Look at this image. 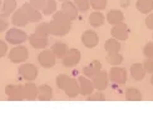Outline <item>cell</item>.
<instances>
[{
  "label": "cell",
  "mask_w": 153,
  "mask_h": 116,
  "mask_svg": "<svg viewBox=\"0 0 153 116\" xmlns=\"http://www.w3.org/2000/svg\"><path fill=\"white\" fill-rule=\"evenodd\" d=\"M28 35L27 33H24L22 29L19 28H13L10 30H8V33L5 35V40L6 43L13 44V45H22L23 43H25V40H28Z\"/></svg>",
  "instance_id": "obj_1"
},
{
  "label": "cell",
  "mask_w": 153,
  "mask_h": 116,
  "mask_svg": "<svg viewBox=\"0 0 153 116\" xmlns=\"http://www.w3.org/2000/svg\"><path fill=\"white\" fill-rule=\"evenodd\" d=\"M8 56H9V60L14 64L24 62L29 57V51L25 46H23V45H18V46L13 48L10 50Z\"/></svg>",
  "instance_id": "obj_2"
},
{
  "label": "cell",
  "mask_w": 153,
  "mask_h": 116,
  "mask_svg": "<svg viewBox=\"0 0 153 116\" xmlns=\"http://www.w3.org/2000/svg\"><path fill=\"white\" fill-rule=\"evenodd\" d=\"M18 71H19V75L27 81H34L38 76V68L29 62L22 64V65L19 66Z\"/></svg>",
  "instance_id": "obj_3"
},
{
  "label": "cell",
  "mask_w": 153,
  "mask_h": 116,
  "mask_svg": "<svg viewBox=\"0 0 153 116\" xmlns=\"http://www.w3.org/2000/svg\"><path fill=\"white\" fill-rule=\"evenodd\" d=\"M5 94L10 101H22L24 100V86L10 84L5 87Z\"/></svg>",
  "instance_id": "obj_4"
},
{
  "label": "cell",
  "mask_w": 153,
  "mask_h": 116,
  "mask_svg": "<svg viewBox=\"0 0 153 116\" xmlns=\"http://www.w3.org/2000/svg\"><path fill=\"white\" fill-rule=\"evenodd\" d=\"M55 57L56 56L54 55L52 49H50V50L44 49L42 53L38 55V61H39V64L43 68L50 69V68H53L55 65Z\"/></svg>",
  "instance_id": "obj_5"
},
{
  "label": "cell",
  "mask_w": 153,
  "mask_h": 116,
  "mask_svg": "<svg viewBox=\"0 0 153 116\" xmlns=\"http://www.w3.org/2000/svg\"><path fill=\"white\" fill-rule=\"evenodd\" d=\"M20 9L24 11V14L27 15L28 20H29L30 23H38V21L42 20L43 14L40 12V10L35 9L30 3H24Z\"/></svg>",
  "instance_id": "obj_6"
},
{
  "label": "cell",
  "mask_w": 153,
  "mask_h": 116,
  "mask_svg": "<svg viewBox=\"0 0 153 116\" xmlns=\"http://www.w3.org/2000/svg\"><path fill=\"white\" fill-rule=\"evenodd\" d=\"M80 57H82V55H80V51L78 49H69L67 51V54L64 55V57L62 59L63 65L67 66V68L75 66L76 64H79Z\"/></svg>",
  "instance_id": "obj_7"
},
{
  "label": "cell",
  "mask_w": 153,
  "mask_h": 116,
  "mask_svg": "<svg viewBox=\"0 0 153 116\" xmlns=\"http://www.w3.org/2000/svg\"><path fill=\"white\" fill-rule=\"evenodd\" d=\"M109 80L114 84L118 85H123L127 81V71L124 68H119V66H113L109 71Z\"/></svg>",
  "instance_id": "obj_8"
},
{
  "label": "cell",
  "mask_w": 153,
  "mask_h": 116,
  "mask_svg": "<svg viewBox=\"0 0 153 116\" xmlns=\"http://www.w3.org/2000/svg\"><path fill=\"white\" fill-rule=\"evenodd\" d=\"M82 43L85 48L88 49H93L98 45L99 43V36L95 33L94 30H85L82 34Z\"/></svg>",
  "instance_id": "obj_9"
},
{
  "label": "cell",
  "mask_w": 153,
  "mask_h": 116,
  "mask_svg": "<svg viewBox=\"0 0 153 116\" xmlns=\"http://www.w3.org/2000/svg\"><path fill=\"white\" fill-rule=\"evenodd\" d=\"M111 34L114 39H117L119 41H123V40H127V39H128L129 30H128V26H127L124 23H119V24L113 25Z\"/></svg>",
  "instance_id": "obj_10"
},
{
  "label": "cell",
  "mask_w": 153,
  "mask_h": 116,
  "mask_svg": "<svg viewBox=\"0 0 153 116\" xmlns=\"http://www.w3.org/2000/svg\"><path fill=\"white\" fill-rule=\"evenodd\" d=\"M108 73L104 71V70H100V71L94 75L92 77V81H93V85L94 89H97L98 91H102V90H105L108 86Z\"/></svg>",
  "instance_id": "obj_11"
},
{
  "label": "cell",
  "mask_w": 153,
  "mask_h": 116,
  "mask_svg": "<svg viewBox=\"0 0 153 116\" xmlns=\"http://www.w3.org/2000/svg\"><path fill=\"white\" fill-rule=\"evenodd\" d=\"M78 82H79V87H80V95L83 96H88L94 91V85L93 81L89 80V77L87 76H79L78 77Z\"/></svg>",
  "instance_id": "obj_12"
},
{
  "label": "cell",
  "mask_w": 153,
  "mask_h": 116,
  "mask_svg": "<svg viewBox=\"0 0 153 116\" xmlns=\"http://www.w3.org/2000/svg\"><path fill=\"white\" fill-rule=\"evenodd\" d=\"M62 11L67 14L69 16L71 20H75L76 18H78V8H76V5L74 4V1H71V0H65L64 3L62 4Z\"/></svg>",
  "instance_id": "obj_13"
},
{
  "label": "cell",
  "mask_w": 153,
  "mask_h": 116,
  "mask_svg": "<svg viewBox=\"0 0 153 116\" xmlns=\"http://www.w3.org/2000/svg\"><path fill=\"white\" fill-rule=\"evenodd\" d=\"M64 91L67 94L68 98H76L79 94H80V87H79V82L78 80H75V79H72L71 77V80L68 81V84L65 85L64 87Z\"/></svg>",
  "instance_id": "obj_14"
},
{
  "label": "cell",
  "mask_w": 153,
  "mask_h": 116,
  "mask_svg": "<svg viewBox=\"0 0 153 116\" xmlns=\"http://www.w3.org/2000/svg\"><path fill=\"white\" fill-rule=\"evenodd\" d=\"M28 40L30 43V45L33 46L34 49H45L48 46V37L45 36H39V35H36L35 33L34 34H31L29 37H28Z\"/></svg>",
  "instance_id": "obj_15"
},
{
  "label": "cell",
  "mask_w": 153,
  "mask_h": 116,
  "mask_svg": "<svg viewBox=\"0 0 153 116\" xmlns=\"http://www.w3.org/2000/svg\"><path fill=\"white\" fill-rule=\"evenodd\" d=\"M11 23L18 28H24L29 23V20L22 9H16L14 11V14L11 15Z\"/></svg>",
  "instance_id": "obj_16"
},
{
  "label": "cell",
  "mask_w": 153,
  "mask_h": 116,
  "mask_svg": "<svg viewBox=\"0 0 153 116\" xmlns=\"http://www.w3.org/2000/svg\"><path fill=\"white\" fill-rule=\"evenodd\" d=\"M24 99L29 101L38 99V86L34 82H27L24 85Z\"/></svg>",
  "instance_id": "obj_17"
},
{
  "label": "cell",
  "mask_w": 153,
  "mask_h": 116,
  "mask_svg": "<svg viewBox=\"0 0 153 116\" xmlns=\"http://www.w3.org/2000/svg\"><path fill=\"white\" fill-rule=\"evenodd\" d=\"M38 99L40 101H50L53 99V89L47 84H43L38 87Z\"/></svg>",
  "instance_id": "obj_18"
},
{
  "label": "cell",
  "mask_w": 153,
  "mask_h": 116,
  "mask_svg": "<svg viewBox=\"0 0 153 116\" xmlns=\"http://www.w3.org/2000/svg\"><path fill=\"white\" fill-rule=\"evenodd\" d=\"M100 70H102V64L98 60H94L89 64V65L83 68V74L87 77H93L94 75H97Z\"/></svg>",
  "instance_id": "obj_19"
},
{
  "label": "cell",
  "mask_w": 153,
  "mask_h": 116,
  "mask_svg": "<svg viewBox=\"0 0 153 116\" xmlns=\"http://www.w3.org/2000/svg\"><path fill=\"white\" fill-rule=\"evenodd\" d=\"M50 25V34L52 35H55V36H64L69 33V30L64 26V25H62L60 23H58L56 20H53L49 23Z\"/></svg>",
  "instance_id": "obj_20"
},
{
  "label": "cell",
  "mask_w": 153,
  "mask_h": 116,
  "mask_svg": "<svg viewBox=\"0 0 153 116\" xmlns=\"http://www.w3.org/2000/svg\"><path fill=\"white\" fill-rule=\"evenodd\" d=\"M131 75L137 81L143 80L146 76V70H144L143 64H133L131 66Z\"/></svg>",
  "instance_id": "obj_21"
},
{
  "label": "cell",
  "mask_w": 153,
  "mask_h": 116,
  "mask_svg": "<svg viewBox=\"0 0 153 116\" xmlns=\"http://www.w3.org/2000/svg\"><path fill=\"white\" fill-rule=\"evenodd\" d=\"M123 20H124V15H123V12L120 11V10L113 9V10H111L107 14V21L109 23V24H112V25L123 23Z\"/></svg>",
  "instance_id": "obj_22"
},
{
  "label": "cell",
  "mask_w": 153,
  "mask_h": 116,
  "mask_svg": "<svg viewBox=\"0 0 153 116\" xmlns=\"http://www.w3.org/2000/svg\"><path fill=\"white\" fill-rule=\"evenodd\" d=\"M53 20H56L58 23H60L62 25H64V26L71 31L72 29V20L69 19V16L67 14H64L62 10L60 11H55L53 14Z\"/></svg>",
  "instance_id": "obj_23"
},
{
  "label": "cell",
  "mask_w": 153,
  "mask_h": 116,
  "mask_svg": "<svg viewBox=\"0 0 153 116\" xmlns=\"http://www.w3.org/2000/svg\"><path fill=\"white\" fill-rule=\"evenodd\" d=\"M89 24L92 25L93 28H99L104 24V15L99 12V10H95L94 12H92L89 15Z\"/></svg>",
  "instance_id": "obj_24"
},
{
  "label": "cell",
  "mask_w": 153,
  "mask_h": 116,
  "mask_svg": "<svg viewBox=\"0 0 153 116\" xmlns=\"http://www.w3.org/2000/svg\"><path fill=\"white\" fill-rule=\"evenodd\" d=\"M68 50L69 49L67 46V44L63 43V41H56V43H54V45L52 46V51L54 53V55L56 57H59V59H63V57H64V55L67 54Z\"/></svg>",
  "instance_id": "obj_25"
},
{
  "label": "cell",
  "mask_w": 153,
  "mask_h": 116,
  "mask_svg": "<svg viewBox=\"0 0 153 116\" xmlns=\"http://www.w3.org/2000/svg\"><path fill=\"white\" fill-rule=\"evenodd\" d=\"M0 10H1V14L5 16L11 15L16 10V1L15 0H4Z\"/></svg>",
  "instance_id": "obj_26"
},
{
  "label": "cell",
  "mask_w": 153,
  "mask_h": 116,
  "mask_svg": "<svg viewBox=\"0 0 153 116\" xmlns=\"http://www.w3.org/2000/svg\"><path fill=\"white\" fill-rule=\"evenodd\" d=\"M136 8L138 9L139 12L149 14V12L153 10V0H137Z\"/></svg>",
  "instance_id": "obj_27"
},
{
  "label": "cell",
  "mask_w": 153,
  "mask_h": 116,
  "mask_svg": "<svg viewBox=\"0 0 153 116\" xmlns=\"http://www.w3.org/2000/svg\"><path fill=\"white\" fill-rule=\"evenodd\" d=\"M104 50L107 51V53H118V51L120 50V43L119 40H117V39H108V40L105 41L104 44Z\"/></svg>",
  "instance_id": "obj_28"
},
{
  "label": "cell",
  "mask_w": 153,
  "mask_h": 116,
  "mask_svg": "<svg viewBox=\"0 0 153 116\" xmlns=\"http://www.w3.org/2000/svg\"><path fill=\"white\" fill-rule=\"evenodd\" d=\"M126 100L128 101H141L142 100V93L138 89L129 87L126 90Z\"/></svg>",
  "instance_id": "obj_29"
},
{
  "label": "cell",
  "mask_w": 153,
  "mask_h": 116,
  "mask_svg": "<svg viewBox=\"0 0 153 116\" xmlns=\"http://www.w3.org/2000/svg\"><path fill=\"white\" fill-rule=\"evenodd\" d=\"M105 59L107 61L111 64V65L113 66H118L119 64H122L123 61V56L119 54V51L118 53H108L107 56H105Z\"/></svg>",
  "instance_id": "obj_30"
},
{
  "label": "cell",
  "mask_w": 153,
  "mask_h": 116,
  "mask_svg": "<svg viewBox=\"0 0 153 116\" xmlns=\"http://www.w3.org/2000/svg\"><path fill=\"white\" fill-rule=\"evenodd\" d=\"M35 34L39 36H45L48 37V35L50 34V25L49 23H40L36 25L35 28Z\"/></svg>",
  "instance_id": "obj_31"
},
{
  "label": "cell",
  "mask_w": 153,
  "mask_h": 116,
  "mask_svg": "<svg viewBox=\"0 0 153 116\" xmlns=\"http://www.w3.org/2000/svg\"><path fill=\"white\" fill-rule=\"evenodd\" d=\"M56 11V3L55 0H47L45 5H44V8L42 10V12L44 15H52Z\"/></svg>",
  "instance_id": "obj_32"
},
{
  "label": "cell",
  "mask_w": 153,
  "mask_h": 116,
  "mask_svg": "<svg viewBox=\"0 0 153 116\" xmlns=\"http://www.w3.org/2000/svg\"><path fill=\"white\" fill-rule=\"evenodd\" d=\"M69 80H71V77H69L68 75H65V74H59L58 76H56V80H55L56 86H58L60 90H64V87H65V85L68 84Z\"/></svg>",
  "instance_id": "obj_33"
},
{
  "label": "cell",
  "mask_w": 153,
  "mask_h": 116,
  "mask_svg": "<svg viewBox=\"0 0 153 116\" xmlns=\"http://www.w3.org/2000/svg\"><path fill=\"white\" fill-rule=\"evenodd\" d=\"M89 3H91V6L94 10H99V11L105 9L107 6V0H89Z\"/></svg>",
  "instance_id": "obj_34"
},
{
  "label": "cell",
  "mask_w": 153,
  "mask_h": 116,
  "mask_svg": "<svg viewBox=\"0 0 153 116\" xmlns=\"http://www.w3.org/2000/svg\"><path fill=\"white\" fill-rule=\"evenodd\" d=\"M74 4L76 5V8H78L79 11H87L89 9V6H91V3H89V0H74Z\"/></svg>",
  "instance_id": "obj_35"
},
{
  "label": "cell",
  "mask_w": 153,
  "mask_h": 116,
  "mask_svg": "<svg viewBox=\"0 0 153 116\" xmlns=\"http://www.w3.org/2000/svg\"><path fill=\"white\" fill-rule=\"evenodd\" d=\"M143 54L147 59H153V43H147L144 45Z\"/></svg>",
  "instance_id": "obj_36"
},
{
  "label": "cell",
  "mask_w": 153,
  "mask_h": 116,
  "mask_svg": "<svg viewBox=\"0 0 153 116\" xmlns=\"http://www.w3.org/2000/svg\"><path fill=\"white\" fill-rule=\"evenodd\" d=\"M87 99L89 101H104L105 96H104L103 93H92L91 95L87 96Z\"/></svg>",
  "instance_id": "obj_37"
},
{
  "label": "cell",
  "mask_w": 153,
  "mask_h": 116,
  "mask_svg": "<svg viewBox=\"0 0 153 116\" xmlns=\"http://www.w3.org/2000/svg\"><path fill=\"white\" fill-rule=\"evenodd\" d=\"M29 3L33 5L35 9H38V10H43L44 5H45V3H47V0H29Z\"/></svg>",
  "instance_id": "obj_38"
},
{
  "label": "cell",
  "mask_w": 153,
  "mask_h": 116,
  "mask_svg": "<svg viewBox=\"0 0 153 116\" xmlns=\"http://www.w3.org/2000/svg\"><path fill=\"white\" fill-rule=\"evenodd\" d=\"M8 26H9V21H8V19H6V16H5V15L0 14V33L8 29Z\"/></svg>",
  "instance_id": "obj_39"
},
{
  "label": "cell",
  "mask_w": 153,
  "mask_h": 116,
  "mask_svg": "<svg viewBox=\"0 0 153 116\" xmlns=\"http://www.w3.org/2000/svg\"><path fill=\"white\" fill-rule=\"evenodd\" d=\"M144 66V70L146 73H149V74H153V59H147L143 64Z\"/></svg>",
  "instance_id": "obj_40"
},
{
  "label": "cell",
  "mask_w": 153,
  "mask_h": 116,
  "mask_svg": "<svg viewBox=\"0 0 153 116\" xmlns=\"http://www.w3.org/2000/svg\"><path fill=\"white\" fill-rule=\"evenodd\" d=\"M8 53V43L0 40V57H4Z\"/></svg>",
  "instance_id": "obj_41"
},
{
  "label": "cell",
  "mask_w": 153,
  "mask_h": 116,
  "mask_svg": "<svg viewBox=\"0 0 153 116\" xmlns=\"http://www.w3.org/2000/svg\"><path fill=\"white\" fill-rule=\"evenodd\" d=\"M146 26L153 30V12H151V14L146 18Z\"/></svg>",
  "instance_id": "obj_42"
},
{
  "label": "cell",
  "mask_w": 153,
  "mask_h": 116,
  "mask_svg": "<svg viewBox=\"0 0 153 116\" xmlns=\"http://www.w3.org/2000/svg\"><path fill=\"white\" fill-rule=\"evenodd\" d=\"M128 3H129V0H122V3L120 4H122V6L126 8V6H128Z\"/></svg>",
  "instance_id": "obj_43"
},
{
  "label": "cell",
  "mask_w": 153,
  "mask_h": 116,
  "mask_svg": "<svg viewBox=\"0 0 153 116\" xmlns=\"http://www.w3.org/2000/svg\"><path fill=\"white\" fill-rule=\"evenodd\" d=\"M151 84L153 85V74H152V76H151Z\"/></svg>",
  "instance_id": "obj_44"
},
{
  "label": "cell",
  "mask_w": 153,
  "mask_h": 116,
  "mask_svg": "<svg viewBox=\"0 0 153 116\" xmlns=\"http://www.w3.org/2000/svg\"><path fill=\"white\" fill-rule=\"evenodd\" d=\"M1 4H3V0H0V9H1Z\"/></svg>",
  "instance_id": "obj_45"
},
{
  "label": "cell",
  "mask_w": 153,
  "mask_h": 116,
  "mask_svg": "<svg viewBox=\"0 0 153 116\" xmlns=\"http://www.w3.org/2000/svg\"><path fill=\"white\" fill-rule=\"evenodd\" d=\"M60 1H65V0H60Z\"/></svg>",
  "instance_id": "obj_46"
}]
</instances>
